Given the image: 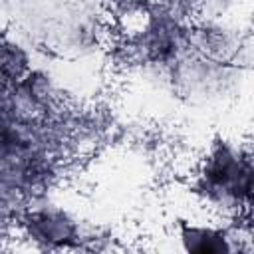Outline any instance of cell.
<instances>
[{
  "mask_svg": "<svg viewBox=\"0 0 254 254\" xmlns=\"http://www.w3.org/2000/svg\"><path fill=\"white\" fill-rule=\"evenodd\" d=\"M24 65H26V60L18 48L6 46V44L0 46V91L10 87L22 75Z\"/></svg>",
  "mask_w": 254,
  "mask_h": 254,
  "instance_id": "6da1fadb",
  "label": "cell"
},
{
  "mask_svg": "<svg viewBox=\"0 0 254 254\" xmlns=\"http://www.w3.org/2000/svg\"><path fill=\"white\" fill-rule=\"evenodd\" d=\"M183 240L189 250L194 252H220L228 250L224 238H218V234L204 230V228H185Z\"/></svg>",
  "mask_w": 254,
  "mask_h": 254,
  "instance_id": "7a4b0ae2",
  "label": "cell"
}]
</instances>
